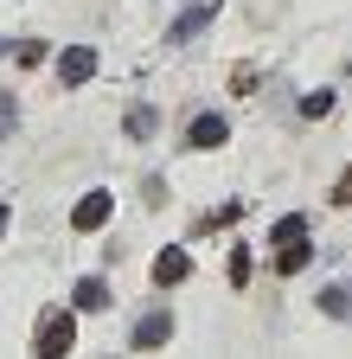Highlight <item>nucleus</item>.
<instances>
[{"mask_svg": "<svg viewBox=\"0 0 352 359\" xmlns=\"http://www.w3.org/2000/svg\"><path fill=\"white\" fill-rule=\"evenodd\" d=\"M71 346H77V321H71L64 308H52L45 321H38V340H32V353H45V359H64Z\"/></svg>", "mask_w": 352, "mask_h": 359, "instance_id": "f257e3e1", "label": "nucleus"}, {"mask_svg": "<svg viewBox=\"0 0 352 359\" xmlns=\"http://www.w3.org/2000/svg\"><path fill=\"white\" fill-rule=\"evenodd\" d=\"M218 7H225V0H186V7H180V20L167 26V45H186V39H199V32L218 20Z\"/></svg>", "mask_w": 352, "mask_h": 359, "instance_id": "f03ea898", "label": "nucleus"}, {"mask_svg": "<svg viewBox=\"0 0 352 359\" xmlns=\"http://www.w3.org/2000/svg\"><path fill=\"white\" fill-rule=\"evenodd\" d=\"M128 340H135V353H154V346H167V340H173V314H167V308H148L141 321H135V334H128Z\"/></svg>", "mask_w": 352, "mask_h": 359, "instance_id": "7ed1b4c3", "label": "nucleus"}, {"mask_svg": "<svg viewBox=\"0 0 352 359\" xmlns=\"http://www.w3.org/2000/svg\"><path fill=\"white\" fill-rule=\"evenodd\" d=\"M225 142H231V122H225V116H211V109H205V116H192V128H186V148L211 154V148H225Z\"/></svg>", "mask_w": 352, "mask_h": 359, "instance_id": "20e7f679", "label": "nucleus"}, {"mask_svg": "<svg viewBox=\"0 0 352 359\" xmlns=\"http://www.w3.org/2000/svg\"><path fill=\"white\" fill-rule=\"evenodd\" d=\"M109 212H115V193H83L77 199V212H71V224H77V231H103V224H109Z\"/></svg>", "mask_w": 352, "mask_h": 359, "instance_id": "39448f33", "label": "nucleus"}, {"mask_svg": "<svg viewBox=\"0 0 352 359\" xmlns=\"http://www.w3.org/2000/svg\"><path fill=\"white\" fill-rule=\"evenodd\" d=\"M90 77H97V52H90V45H71V52L58 58V83L77 90V83H90Z\"/></svg>", "mask_w": 352, "mask_h": 359, "instance_id": "423d86ee", "label": "nucleus"}, {"mask_svg": "<svg viewBox=\"0 0 352 359\" xmlns=\"http://www.w3.org/2000/svg\"><path fill=\"white\" fill-rule=\"evenodd\" d=\"M186 276H192V257H186V250H160V257H154V283H160V289L186 283Z\"/></svg>", "mask_w": 352, "mask_h": 359, "instance_id": "0eeeda50", "label": "nucleus"}, {"mask_svg": "<svg viewBox=\"0 0 352 359\" xmlns=\"http://www.w3.org/2000/svg\"><path fill=\"white\" fill-rule=\"evenodd\" d=\"M71 302H77L83 314H97V308H109V283H103V276H83V283L71 289Z\"/></svg>", "mask_w": 352, "mask_h": 359, "instance_id": "6e6552de", "label": "nucleus"}, {"mask_svg": "<svg viewBox=\"0 0 352 359\" xmlns=\"http://www.w3.org/2000/svg\"><path fill=\"white\" fill-rule=\"evenodd\" d=\"M154 128H160V109L154 103H135V109H128V135H135V142H148Z\"/></svg>", "mask_w": 352, "mask_h": 359, "instance_id": "1a4fd4ad", "label": "nucleus"}, {"mask_svg": "<svg viewBox=\"0 0 352 359\" xmlns=\"http://www.w3.org/2000/svg\"><path fill=\"white\" fill-rule=\"evenodd\" d=\"M295 238H307V218H301V212H288V218H276V231H269V244L282 250V244H295Z\"/></svg>", "mask_w": 352, "mask_h": 359, "instance_id": "9d476101", "label": "nucleus"}, {"mask_svg": "<svg viewBox=\"0 0 352 359\" xmlns=\"http://www.w3.org/2000/svg\"><path fill=\"white\" fill-rule=\"evenodd\" d=\"M321 308H327V321H352V295L333 283V289H321Z\"/></svg>", "mask_w": 352, "mask_h": 359, "instance_id": "9b49d317", "label": "nucleus"}, {"mask_svg": "<svg viewBox=\"0 0 352 359\" xmlns=\"http://www.w3.org/2000/svg\"><path fill=\"white\" fill-rule=\"evenodd\" d=\"M307 257H314V244H307V238H295V244H282L276 269H288V276H295V269H307Z\"/></svg>", "mask_w": 352, "mask_h": 359, "instance_id": "f8f14e48", "label": "nucleus"}, {"mask_svg": "<svg viewBox=\"0 0 352 359\" xmlns=\"http://www.w3.org/2000/svg\"><path fill=\"white\" fill-rule=\"evenodd\" d=\"M13 122H20V109H13V90H0V142L13 135Z\"/></svg>", "mask_w": 352, "mask_h": 359, "instance_id": "ddd939ff", "label": "nucleus"}, {"mask_svg": "<svg viewBox=\"0 0 352 359\" xmlns=\"http://www.w3.org/2000/svg\"><path fill=\"white\" fill-rule=\"evenodd\" d=\"M333 109V90H314V97H301V116H327Z\"/></svg>", "mask_w": 352, "mask_h": 359, "instance_id": "4468645a", "label": "nucleus"}, {"mask_svg": "<svg viewBox=\"0 0 352 359\" xmlns=\"http://www.w3.org/2000/svg\"><path fill=\"white\" fill-rule=\"evenodd\" d=\"M231 283H250V250H231Z\"/></svg>", "mask_w": 352, "mask_h": 359, "instance_id": "2eb2a0df", "label": "nucleus"}, {"mask_svg": "<svg viewBox=\"0 0 352 359\" xmlns=\"http://www.w3.org/2000/svg\"><path fill=\"white\" fill-rule=\"evenodd\" d=\"M333 205H352V167L339 173V187H333Z\"/></svg>", "mask_w": 352, "mask_h": 359, "instance_id": "dca6fc26", "label": "nucleus"}, {"mask_svg": "<svg viewBox=\"0 0 352 359\" xmlns=\"http://www.w3.org/2000/svg\"><path fill=\"white\" fill-rule=\"evenodd\" d=\"M0 238H7V205H0Z\"/></svg>", "mask_w": 352, "mask_h": 359, "instance_id": "f3484780", "label": "nucleus"}]
</instances>
